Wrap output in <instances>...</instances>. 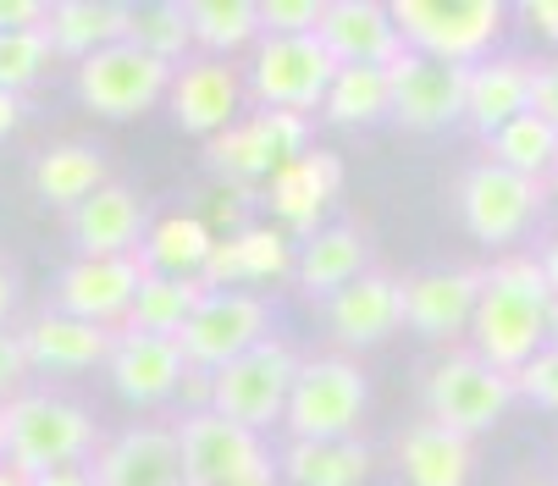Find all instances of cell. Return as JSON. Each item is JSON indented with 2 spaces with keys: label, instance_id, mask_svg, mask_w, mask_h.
Segmentation results:
<instances>
[{
  "label": "cell",
  "instance_id": "ba28073f",
  "mask_svg": "<svg viewBox=\"0 0 558 486\" xmlns=\"http://www.w3.org/2000/svg\"><path fill=\"white\" fill-rule=\"evenodd\" d=\"M178 453H183V486H250L271 481V448L260 432L238 426L216 410H194L178 426Z\"/></svg>",
  "mask_w": 558,
  "mask_h": 486
},
{
  "label": "cell",
  "instance_id": "f907efd6",
  "mask_svg": "<svg viewBox=\"0 0 558 486\" xmlns=\"http://www.w3.org/2000/svg\"><path fill=\"white\" fill-rule=\"evenodd\" d=\"M553 343H558V293H553Z\"/></svg>",
  "mask_w": 558,
  "mask_h": 486
},
{
  "label": "cell",
  "instance_id": "603a6c76",
  "mask_svg": "<svg viewBox=\"0 0 558 486\" xmlns=\"http://www.w3.org/2000/svg\"><path fill=\"white\" fill-rule=\"evenodd\" d=\"M23 349H28V365L34 370H56V376H72V370H89V365H106L111 349H117V332L95 327V320H77L66 309H45L23 327Z\"/></svg>",
  "mask_w": 558,
  "mask_h": 486
},
{
  "label": "cell",
  "instance_id": "277c9868",
  "mask_svg": "<svg viewBox=\"0 0 558 486\" xmlns=\"http://www.w3.org/2000/svg\"><path fill=\"white\" fill-rule=\"evenodd\" d=\"M421 398H426V421L459 432V437H482L504 421V410L520 398L514 392V376L487 365L475 349H459L448 360H437L421 381Z\"/></svg>",
  "mask_w": 558,
  "mask_h": 486
},
{
  "label": "cell",
  "instance_id": "ee69618b",
  "mask_svg": "<svg viewBox=\"0 0 558 486\" xmlns=\"http://www.w3.org/2000/svg\"><path fill=\"white\" fill-rule=\"evenodd\" d=\"M28 486H95V470H50V475H28Z\"/></svg>",
  "mask_w": 558,
  "mask_h": 486
},
{
  "label": "cell",
  "instance_id": "30bf717a",
  "mask_svg": "<svg viewBox=\"0 0 558 486\" xmlns=\"http://www.w3.org/2000/svg\"><path fill=\"white\" fill-rule=\"evenodd\" d=\"M172 72L161 56H149L138 45H111L89 61H77V100H84L95 117L128 122L144 117L149 106H161L172 95Z\"/></svg>",
  "mask_w": 558,
  "mask_h": 486
},
{
  "label": "cell",
  "instance_id": "d6986e66",
  "mask_svg": "<svg viewBox=\"0 0 558 486\" xmlns=\"http://www.w3.org/2000/svg\"><path fill=\"white\" fill-rule=\"evenodd\" d=\"M149 205L144 194H133L128 183H106L100 194H89L77 210H66L72 243L77 255H138L144 250V232H149Z\"/></svg>",
  "mask_w": 558,
  "mask_h": 486
},
{
  "label": "cell",
  "instance_id": "e575fe53",
  "mask_svg": "<svg viewBox=\"0 0 558 486\" xmlns=\"http://www.w3.org/2000/svg\"><path fill=\"white\" fill-rule=\"evenodd\" d=\"M128 45L161 56L167 66H183L189 50H194V23H189V0L178 7V0H161V7H138L133 12V34Z\"/></svg>",
  "mask_w": 558,
  "mask_h": 486
},
{
  "label": "cell",
  "instance_id": "60d3db41",
  "mask_svg": "<svg viewBox=\"0 0 558 486\" xmlns=\"http://www.w3.org/2000/svg\"><path fill=\"white\" fill-rule=\"evenodd\" d=\"M45 17H50V0H0V34L45 28Z\"/></svg>",
  "mask_w": 558,
  "mask_h": 486
},
{
  "label": "cell",
  "instance_id": "f1b7e54d",
  "mask_svg": "<svg viewBox=\"0 0 558 486\" xmlns=\"http://www.w3.org/2000/svg\"><path fill=\"white\" fill-rule=\"evenodd\" d=\"M111 178H106V155L95 144H50L39 160H34V194L45 205H61V210H77L89 194H100Z\"/></svg>",
  "mask_w": 558,
  "mask_h": 486
},
{
  "label": "cell",
  "instance_id": "d4e9b609",
  "mask_svg": "<svg viewBox=\"0 0 558 486\" xmlns=\"http://www.w3.org/2000/svg\"><path fill=\"white\" fill-rule=\"evenodd\" d=\"M398 453V475H404V486H470L475 475V448L470 437L437 426V421H415L398 432L392 442Z\"/></svg>",
  "mask_w": 558,
  "mask_h": 486
},
{
  "label": "cell",
  "instance_id": "d6a6232c",
  "mask_svg": "<svg viewBox=\"0 0 558 486\" xmlns=\"http://www.w3.org/2000/svg\"><path fill=\"white\" fill-rule=\"evenodd\" d=\"M487 160H498V167H509L531 183H553V172H558V122H547L542 111L514 117L509 127H498L487 138Z\"/></svg>",
  "mask_w": 558,
  "mask_h": 486
},
{
  "label": "cell",
  "instance_id": "83f0119b",
  "mask_svg": "<svg viewBox=\"0 0 558 486\" xmlns=\"http://www.w3.org/2000/svg\"><path fill=\"white\" fill-rule=\"evenodd\" d=\"M216 250V232L205 216H189V210H172V216H155L149 232H144V250H138V266L144 277H199L205 260Z\"/></svg>",
  "mask_w": 558,
  "mask_h": 486
},
{
  "label": "cell",
  "instance_id": "7dc6e473",
  "mask_svg": "<svg viewBox=\"0 0 558 486\" xmlns=\"http://www.w3.org/2000/svg\"><path fill=\"white\" fill-rule=\"evenodd\" d=\"M536 260H542V271H547V288L558 293V232L542 243V255H536Z\"/></svg>",
  "mask_w": 558,
  "mask_h": 486
},
{
  "label": "cell",
  "instance_id": "ffe728a7",
  "mask_svg": "<svg viewBox=\"0 0 558 486\" xmlns=\"http://www.w3.org/2000/svg\"><path fill=\"white\" fill-rule=\"evenodd\" d=\"M95 486H183V453L172 426H128L95 453Z\"/></svg>",
  "mask_w": 558,
  "mask_h": 486
},
{
  "label": "cell",
  "instance_id": "bcb514c9",
  "mask_svg": "<svg viewBox=\"0 0 558 486\" xmlns=\"http://www.w3.org/2000/svg\"><path fill=\"white\" fill-rule=\"evenodd\" d=\"M17 122H23V95H7V89H0V138L17 133Z\"/></svg>",
  "mask_w": 558,
  "mask_h": 486
},
{
  "label": "cell",
  "instance_id": "ac0fdd59",
  "mask_svg": "<svg viewBox=\"0 0 558 486\" xmlns=\"http://www.w3.org/2000/svg\"><path fill=\"white\" fill-rule=\"evenodd\" d=\"M338 189H343V160L332 149H304L260 189V205L271 210L277 227H293V232L310 238V232H322Z\"/></svg>",
  "mask_w": 558,
  "mask_h": 486
},
{
  "label": "cell",
  "instance_id": "8d00e7d4",
  "mask_svg": "<svg viewBox=\"0 0 558 486\" xmlns=\"http://www.w3.org/2000/svg\"><path fill=\"white\" fill-rule=\"evenodd\" d=\"M50 39L45 28H17V34H0V89L23 95L28 84H39V72L50 66Z\"/></svg>",
  "mask_w": 558,
  "mask_h": 486
},
{
  "label": "cell",
  "instance_id": "484cf974",
  "mask_svg": "<svg viewBox=\"0 0 558 486\" xmlns=\"http://www.w3.org/2000/svg\"><path fill=\"white\" fill-rule=\"evenodd\" d=\"M128 34H133V7H122V0H56L45 17L50 50L72 61H89L111 45H128Z\"/></svg>",
  "mask_w": 558,
  "mask_h": 486
},
{
  "label": "cell",
  "instance_id": "2e32d148",
  "mask_svg": "<svg viewBox=\"0 0 558 486\" xmlns=\"http://www.w3.org/2000/svg\"><path fill=\"white\" fill-rule=\"evenodd\" d=\"M315 39L332 50L338 66H387L392 72L398 61L410 56L392 7H381V0H327Z\"/></svg>",
  "mask_w": 558,
  "mask_h": 486
},
{
  "label": "cell",
  "instance_id": "f35d334b",
  "mask_svg": "<svg viewBox=\"0 0 558 486\" xmlns=\"http://www.w3.org/2000/svg\"><path fill=\"white\" fill-rule=\"evenodd\" d=\"M514 392L542 403V410H558V343H547L520 376H514Z\"/></svg>",
  "mask_w": 558,
  "mask_h": 486
},
{
  "label": "cell",
  "instance_id": "816d5d0a",
  "mask_svg": "<svg viewBox=\"0 0 558 486\" xmlns=\"http://www.w3.org/2000/svg\"><path fill=\"white\" fill-rule=\"evenodd\" d=\"M520 486H558V481H520Z\"/></svg>",
  "mask_w": 558,
  "mask_h": 486
},
{
  "label": "cell",
  "instance_id": "74e56055",
  "mask_svg": "<svg viewBox=\"0 0 558 486\" xmlns=\"http://www.w3.org/2000/svg\"><path fill=\"white\" fill-rule=\"evenodd\" d=\"M322 12H327V0H260V23L277 39L315 34V28H322Z\"/></svg>",
  "mask_w": 558,
  "mask_h": 486
},
{
  "label": "cell",
  "instance_id": "7402d4cb",
  "mask_svg": "<svg viewBox=\"0 0 558 486\" xmlns=\"http://www.w3.org/2000/svg\"><path fill=\"white\" fill-rule=\"evenodd\" d=\"M111 387L128 403H178L189 360L172 338H149V332H117V349L106 360Z\"/></svg>",
  "mask_w": 558,
  "mask_h": 486
},
{
  "label": "cell",
  "instance_id": "7bdbcfd3",
  "mask_svg": "<svg viewBox=\"0 0 558 486\" xmlns=\"http://www.w3.org/2000/svg\"><path fill=\"white\" fill-rule=\"evenodd\" d=\"M525 17H531V28H536L542 39H553V45H558V0H531Z\"/></svg>",
  "mask_w": 558,
  "mask_h": 486
},
{
  "label": "cell",
  "instance_id": "c3c4849f",
  "mask_svg": "<svg viewBox=\"0 0 558 486\" xmlns=\"http://www.w3.org/2000/svg\"><path fill=\"white\" fill-rule=\"evenodd\" d=\"M0 486H28V475H17L12 464H0Z\"/></svg>",
  "mask_w": 558,
  "mask_h": 486
},
{
  "label": "cell",
  "instance_id": "8992f818",
  "mask_svg": "<svg viewBox=\"0 0 558 486\" xmlns=\"http://www.w3.org/2000/svg\"><path fill=\"white\" fill-rule=\"evenodd\" d=\"M299 365L304 360L293 354V343H282V338L255 343L232 365L210 370V410L238 421V426H250V432H266V426L288 421V398H293Z\"/></svg>",
  "mask_w": 558,
  "mask_h": 486
},
{
  "label": "cell",
  "instance_id": "836d02e7",
  "mask_svg": "<svg viewBox=\"0 0 558 486\" xmlns=\"http://www.w3.org/2000/svg\"><path fill=\"white\" fill-rule=\"evenodd\" d=\"M322 111L343 127H371V122L392 117V72L387 66H338Z\"/></svg>",
  "mask_w": 558,
  "mask_h": 486
},
{
  "label": "cell",
  "instance_id": "52a82bcc",
  "mask_svg": "<svg viewBox=\"0 0 558 486\" xmlns=\"http://www.w3.org/2000/svg\"><path fill=\"white\" fill-rule=\"evenodd\" d=\"M338 77V61L332 50L315 39V34H299V39H277L266 34L250 56V100L255 111H293V117H310L327 106V89Z\"/></svg>",
  "mask_w": 558,
  "mask_h": 486
},
{
  "label": "cell",
  "instance_id": "7a4b0ae2",
  "mask_svg": "<svg viewBox=\"0 0 558 486\" xmlns=\"http://www.w3.org/2000/svg\"><path fill=\"white\" fill-rule=\"evenodd\" d=\"M100 453V432L84 403H72L50 387H23L7 403V464L17 475L84 470Z\"/></svg>",
  "mask_w": 558,
  "mask_h": 486
},
{
  "label": "cell",
  "instance_id": "6da1fadb",
  "mask_svg": "<svg viewBox=\"0 0 558 486\" xmlns=\"http://www.w3.org/2000/svg\"><path fill=\"white\" fill-rule=\"evenodd\" d=\"M470 343L487 365L520 376L553 343V288L536 255H504L487 266L482 309L470 320Z\"/></svg>",
  "mask_w": 558,
  "mask_h": 486
},
{
  "label": "cell",
  "instance_id": "d590c367",
  "mask_svg": "<svg viewBox=\"0 0 558 486\" xmlns=\"http://www.w3.org/2000/svg\"><path fill=\"white\" fill-rule=\"evenodd\" d=\"M232 250H238V277L244 282H277L299 266V243L282 232V227H238L232 232Z\"/></svg>",
  "mask_w": 558,
  "mask_h": 486
},
{
  "label": "cell",
  "instance_id": "ab89813d",
  "mask_svg": "<svg viewBox=\"0 0 558 486\" xmlns=\"http://www.w3.org/2000/svg\"><path fill=\"white\" fill-rule=\"evenodd\" d=\"M28 349H23V332H12V327H0V403H12L17 392H23V381H28Z\"/></svg>",
  "mask_w": 558,
  "mask_h": 486
},
{
  "label": "cell",
  "instance_id": "5b68a950",
  "mask_svg": "<svg viewBox=\"0 0 558 486\" xmlns=\"http://www.w3.org/2000/svg\"><path fill=\"white\" fill-rule=\"evenodd\" d=\"M371 381L360 370V360L349 354H315L299 365L293 398H288V432L293 442H343L360 432Z\"/></svg>",
  "mask_w": 558,
  "mask_h": 486
},
{
  "label": "cell",
  "instance_id": "8fae6325",
  "mask_svg": "<svg viewBox=\"0 0 558 486\" xmlns=\"http://www.w3.org/2000/svg\"><path fill=\"white\" fill-rule=\"evenodd\" d=\"M547 183H531L509 167H498V160H475V167L459 178L453 189V205H459V221L470 227L475 243H487V250H504V243H514L536 210H542V194Z\"/></svg>",
  "mask_w": 558,
  "mask_h": 486
},
{
  "label": "cell",
  "instance_id": "3957f363",
  "mask_svg": "<svg viewBox=\"0 0 558 486\" xmlns=\"http://www.w3.org/2000/svg\"><path fill=\"white\" fill-rule=\"evenodd\" d=\"M310 149V117L293 111H255L238 117L227 133L205 138V167L232 189V194H260L288 160Z\"/></svg>",
  "mask_w": 558,
  "mask_h": 486
},
{
  "label": "cell",
  "instance_id": "f5cc1de1",
  "mask_svg": "<svg viewBox=\"0 0 558 486\" xmlns=\"http://www.w3.org/2000/svg\"><path fill=\"white\" fill-rule=\"evenodd\" d=\"M553 194H558V172H553Z\"/></svg>",
  "mask_w": 558,
  "mask_h": 486
},
{
  "label": "cell",
  "instance_id": "7c38bea8",
  "mask_svg": "<svg viewBox=\"0 0 558 486\" xmlns=\"http://www.w3.org/2000/svg\"><path fill=\"white\" fill-rule=\"evenodd\" d=\"M266 338H271L266 299L250 293V288H227V293H205L199 299V309H194V320L183 327L178 349H183L189 370H205L210 376V370L232 365L238 354H250Z\"/></svg>",
  "mask_w": 558,
  "mask_h": 486
},
{
  "label": "cell",
  "instance_id": "44dd1931",
  "mask_svg": "<svg viewBox=\"0 0 558 486\" xmlns=\"http://www.w3.org/2000/svg\"><path fill=\"white\" fill-rule=\"evenodd\" d=\"M327 327L343 349H371L404 327V277L392 271H365L343 293L327 299Z\"/></svg>",
  "mask_w": 558,
  "mask_h": 486
},
{
  "label": "cell",
  "instance_id": "4316f807",
  "mask_svg": "<svg viewBox=\"0 0 558 486\" xmlns=\"http://www.w3.org/2000/svg\"><path fill=\"white\" fill-rule=\"evenodd\" d=\"M371 271V250H365V232L360 227H322V232H310L304 243H299V266H293V277H299V288L310 293V299H332V293H343L349 282H360Z\"/></svg>",
  "mask_w": 558,
  "mask_h": 486
},
{
  "label": "cell",
  "instance_id": "f6af8a7d",
  "mask_svg": "<svg viewBox=\"0 0 558 486\" xmlns=\"http://www.w3.org/2000/svg\"><path fill=\"white\" fill-rule=\"evenodd\" d=\"M12 309H17V277H12L7 260H0V327L12 320Z\"/></svg>",
  "mask_w": 558,
  "mask_h": 486
},
{
  "label": "cell",
  "instance_id": "db71d44e",
  "mask_svg": "<svg viewBox=\"0 0 558 486\" xmlns=\"http://www.w3.org/2000/svg\"><path fill=\"white\" fill-rule=\"evenodd\" d=\"M250 486H271V481H250Z\"/></svg>",
  "mask_w": 558,
  "mask_h": 486
},
{
  "label": "cell",
  "instance_id": "b9f144b4",
  "mask_svg": "<svg viewBox=\"0 0 558 486\" xmlns=\"http://www.w3.org/2000/svg\"><path fill=\"white\" fill-rule=\"evenodd\" d=\"M531 111H542L547 122H558V56L553 61H536V100Z\"/></svg>",
  "mask_w": 558,
  "mask_h": 486
},
{
  "label": "cell",
  "instance_id": "681fc988",
  "mask_svg": "<svg viewBox=\"0 0 558 486\" xmlns=\"http://www.w3.org/2000/svg\"><path fill=\"white\" fill-rule=\"evenodd\" d=\"M0 464H7V403H0Z\"/></svg>",
  "mask_w": 558,
  "mask_h": 486
},
{
  "label": "cell",
  "instance_id": "1f68e13d",
  "mask_svg": "<svg viewBox=\"0 0 558 486\" xmlns=\"http://www.w3.org/2000/svg\"><path fill=\"white\" fill-rule=\"evenodd\" d=\"M189 23H194V50L216 61H232V50H250L266 39L260 0H189Z\"/></svg>",
  "mask_w": 558,
  "mask_h": 486
},
{
  "label": "cell",
  "instance_id": "5bb4252c",
  "mask_svg": "<svg viewBox=\"0 0 558 486\" xmlns=\"http://www.w3.org/2000/svg\"><path fill=\"white\" fill-rule=\"evenodd\" d=\"M244 100H250L244 72H238L232 61H216V56H189L172 72V95H167L178 127L194 133V138L227 133L238 117H244Z\"/></svg>",
  "mask_w": 558,
  "mask_h": 486
},
{
  "label": "cell",
  "instance_id": "4fadbf2b",
  "mask_svg": "<svg viewBox=\"0 0 558 486\" xmlns=\"http://www.w3.org/2000/svg\"><path fill=\"white\" fill-rule=\"evenodd\" d=\"M138 282H144V266L138 255H77L61 282H56V309L77 315V320H95L106 332H122L128 315H133V299H138Z\"/></svg>",
  "mask_w": 558,
  "mask_h": 486
},
{
  "label": "cell",
  "instance_id": "f546056e",
  "mask_svg": "<svg viewBox=\"0 0 558 486\" xmlns=\"http://www.w3.org/2000/svg\"><path fill=\"white\" fill-rule=\"evenodd\" d=\"M205 293H210V288H205L199 277H144L122 332H149V338H172V343H178Z\"/></svg>",
  "mask_w": 558,
  "mask_h": 486
},
{
  "label": "cell",
  "instance_id": "9a60e30c",
  "mask_svg": "<svg viewBox=\"0 0 558 486\" xmlns=\"http://www.w3.org/2000/svg\"><path fill=\"white\" fill-rule=\"evenodd\" d=\"M464 100H470V66H453V61H437L421 50H410L392 66V117L415 133H437V127L459 122Z\"/></svg>",
  "mask_w": 558,
  "mask_h": 486
},
{
  "label": "cell",
  "instance_id": "4dcf8cb0",
  "mask_svg": "<svg viewBox=\"0 0 558 486\" xmlns=\"http://www.w3.org/2000/svg\"><path fill=\"white\" fill-rule=\"evenodd\" d=\"M288 486H360L371 475V448L360 437L343 442H288L282 448Z\"/></svg>",
  "mask_w": 558,
  "mask_h": 486
},
{
  "label": "cell",
  "instance_id": "cb8c5ba5",
  "mask_svg": "<svg viewBox=\"0 0 558 486\" xmlns=\"http://www.w3.org/2000/svg\"><path fill=\"white\" fill-rule=\"evenodd\" d=\"M536 100V61L520 56H487L470 66V100H464V122L475 133H498L514 117H525Z\"/></svg>",
  "mask_w": 558,
  "mask_h": 486
},
{
  "label": "cell",
  "instance_id": "9c48e42d",
  "mask_svg": "<svg viewBox=\"0 0 558 486\" xmlns=\"http://www.w3.org/2000/svg\"><path fill=\"white\" fill-rule=\"evenodd\" d=\"M392 17L410 50L453 61V66L487 61V45L504 28L498 0H392Z\"/></svg>",
  "mask_w": 558,
  "mask_h": 486
},
{
  "label": "cell",
  "instance_id": "e0dca14e",
  "mask_svg": "<svg viewBox=\"0 0 558 486\" xmlns=\"http://www.w3.org/2000/svg\"><path fill=\"white\" fill-rule=\"evenodd\" d=\"M487 266H442L404 277V327L421 338H459L470 332L475 309H482Z\"/></svg>",
  "mask_w": 558,
  "mask_h": 486
}]
</instances>
